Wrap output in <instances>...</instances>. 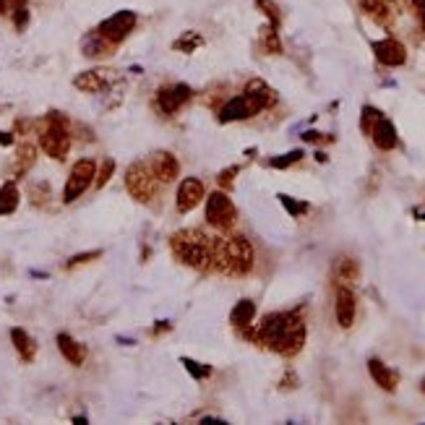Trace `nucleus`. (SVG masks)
<instances>
[{
    "label": "nucleus",
    "instance_id": "obj_6",
    "mask_svg": "<svg viewBox=\"0 0 425 425\" xmlns=\"http://www.w3.org/2000/svg\"><path fill=\"white\" fill-rule=\"evenodd\" d=\"M264 110V102L253 94H238V96H230L222 107H219V123H235V121H248L253 115H258Z\"/></svg>",
    "mask_w": 425,
    "mask_h": 425
},
{
    "label": "nucleus",
    "instance_id": "obj_48",
    "mask_svg": "<svg viewBox=\"0 0 425 425\" xmlns=\"http://www.w3.org/2000/svg\"><path fill=\"white\" fill-rule=\"evenodd\" d=\"M423 29H425V16H423Z\"/></svg>",
    "mask_w": 425,
    "mask_h": 425
},
{
    "label": "nucleus",
    "instance_id": "obj_11",
    "mask_svg": "<svg viewBox=\"0 0 425 425\" xmlns=\"http://www.w3.org/2000/svg\"><path fill=\"white\" fill-rule=\"evenodd\" d=\"M191 94L193 92L188 84H170V87L157 89L154 102H157V110H160L162 115H175L177 110L191 99Z\"/></svg>",
    "mask_w": 425,
    "mask_h": 425
},
{
    "label": "nucleus",
    "instance_id": "obj_15",
    "mask_svg": "<svg viewBox=\"0 0 425 425\" xmlns=\"http://www.w3.org/2000/svg\"><path fill=\"white\" fill-rule=\"evenodd\" d=\"M34 162H37V146L24 138V141H18L16 146V154H13V160L9 162V175L16 180V177H24L29 170L34 167Z\"/></svg>",
    "mask_w": 425,
    "mask_h": 425
},
{
    "label": "nucleus",
    "instance_id": "obj_36",
    "mask_svg": "<svg viewBox=\"0 0 425 425\" xmlns=\"http://www.w3.org/2000/svg\"><path fill=\"white\" fill-rule=\"evenodd\" d=\"M113 172H115V162L113 160H104L102 165H96V175H94L96 188H104V185H107V180L113 177Z\"/></svg>",
    "mask_w": 425,
    "mask_h": 425
},
{
    "label": "nucleus",
    "instance_id": "obj_38",
    "mask_svg": "<svg viewBox=\"0 0 425 425\" xmlns=\"http://www.w3.org/2000/svg\"><path fill=\"white\" fill-rule=\"evenodd\" d=\"M241 172V165H235V167H230V170H222L217 175V183H219V188L222 191H230L233 188V180H235V175Z\"/></svg>",
    "mask_w": 425,
    "mask_h": 425
},
{
    "label": "nucleus",
    "instance_id": "obj_28",
    "mask_svg": "<svg viewBox=\"0 0 425 425\" xmlns=\"http://www.w3.org/2000/svg\"><path fill=\"white\" fill-rule=\"evenodd\" d=\"M201 45H204V37L196 32H185L180 34L175 42H172V50H177V53H185V55H191L193 50H199Z\"/></svg>",
    "mask_w": 425,
    "mask_h": 425
},
{
    "label": "nucleus",
    "instance_id": "obj_9",
    "mask_svg": "<svg viewBox=\"0 0 425 425\" xmlns=\"http://www.w3.org/2000/svg\"><path fill=\"white\" fill-rule=\"evenodd\" d=\"M94 175H96V162L94 160H79L73 165L71 175L65 180V188H63V201L65 204H73L76 199H81L84 193L89 191V185L94 183Z\"/></svg>",
    "mask_w": 425,
    "mask_h": 425
},
{
    "label": "nucleus",
    "instance_id": "obj_42",
    "mask_svg": "<svg viewBox=\"0 0 425 425\" xmlns=\"http://www.w3.org/2000/svg\"><path fill=\"white\" fill-rule=\"evenodd\" d=\"M289 386H292V389H295V386H297V378L292 376V373H289V376L285 378V381H282V384H280V389H289Z\"/></svg>",
    "mask_w": 425,
    "mask_h": 425
},
{
    "label": "nucleus",
    "instance_id": "obj_34",
    "mask_svg": "<svg viewBox=\"0 0 425 425\" xmlns=\"http://www.w3.org/2000/svg\"><path fill=\"white\" fill-rule=\"evenodd\" d=\"M99 256H102V250H89V253H79V256L68 258L65 269H68V272H73V269H81V266H87V264H92V261H96Z\"/></svg>",
    "mask_w": 425,
    "mask_h": 425
},
{
    "label": "nucleus",
    "instance_id": "obj_35",
    "mask_svg": "<svg viewBox=\"0 0 425 425\" xmlns=\"http://www.w3.org/2000/svg\"><path fill=\"white\" fill-rule=\"evenodd\" d=\"M185 365V370L191 373V378H196V381H201V378H209L211 376V365H199L196 360H191V358H183L180 360Z\"/></svg>",
    "mask_w": 425,
    "mask_h": 425
},
{
    "label": "nucleus",
    "instance_id": "obj_16",
    "mask_svg": "<svg viewBox=\"0 0 425 425\" xmlns=\"http://www.w3.org/2000/svg\"><path fill=\"white\" fill-rule=\"evenodd\" d=\"M355 311H358V303H355V292L350 289V285H339L337 287V324L342 329H350L355 324Z\"/></svg>",
    "mask_w": 425,
    "mask_h": 425
},
{
    "label": "nucleus",
    "instance_id": "obj_19",
    "mask_svg": "<svg viewBox=\"0 0 425 425\" xmlns=\"http://www.w3.org/2000/svg\"><path fill=\"white\" fill-rule=\"evenodd\" d=\"M368 370H370V376H373V381H376L384 392H397V386H399V376H397V370H392L389 365H384L378 358H370Z\"/></svg>",
    "mask_w": 425,
    "mask_h": 425
},
{
    "label": "nucleus",
    "instance_id": "obj_31",
    "mask_svg": "<svg viewBox=\"0 0 425 425\" xmlns=\"http://www.w3.org/2000/svg\"><path fill=\"white\" fill-rule=\"evenodd\" d=\"M256 9L264 13L266 18H269V24L272 26H280L282 24V11L277 3H272V0H256Z\"/></svg>",
    "mask_w": 425,
    "mask_h": 425
},
{
    "label": "nucleus",
    "instance_id": "obj_1",
    "mask_svg": "<svg viewBox=\"0 0 425 425\" xmlns=\"http://www.w3.org/2000/svg\"><path fill=\"white\" fill-rule=\"evenodd\" d=\"M253 342L277 355L292 358L305 345V321L300 311L269 313L261 319L258 329H253Z\"/></svg>",
    "mask_w": 425,
    "mask_h": 425
},
{
    "label": "nucleus",
    "instance_id": "obj_5",
    "mask_svg": "<svg viewBox=\"0 0 425 425\" xmlns=\"http://www.w3.org/2000/svg\"><path fill=\"white\" fill-rule=\"evenodd\" d=\"M121 81V73L115 71V68H89V71L79 73L76 79H73V87L84 92V94H104V92H110Z\"/></svg>",
    "mask_w": 425,
    "mask_h": 425
},
{
    "label": "nucleus",
    "instance_id": "obj_13",
    "mask_svg": "<svg viewBox=\"0 0 425 425\" xmlns=\"http://www.w3.org/2000/svg\"><path fill=\"white\" fill-rule=\"evenodd\" d=\"M146 167H149V172L154 175L157 183H172L177 172H180V165H177V160L170 152H154L149 157V162H146Z\"/></svg>",
    "mask_w": 425,
    "mask_h": 425
},
{
    "label": "nucleus",
    "instance_id": "obj_27",
    "mask_svg": "<svg viewBox=\"0 0 425 425\" xmlns=\"http://www.w3.org/2000/svg\"><path fill=\"white\" fill-rule=\"evenodd\" d=\"M261 50H264L266 55H280L282 53V42H280V34H277V26H264L261 29Z\"/></svg>",
    "mask_w": 425,
    "mask_h": 425
},
{
    "label": "nucleus",
    "instance_id": "obj_14",
    "mask_svg": "<svg viewBox=\"0 0 425 425\" xmlns=\"http://www.w3.org/2000/svg\"><path fill=\"white\" fill-rule=\"evenodd\" d=\"M373 55H376V60L381 65L394 68V65H404V60H407V50H404V45H402L399 40L386 37V40L373 42Z\"/></svg>",
    "mask_w": 425,
    "mask_h": 425
},
{
    "label": "nucleus",
    "instance_id": "obj_46",
    "mask_svg": "<svg viewBox=\"0 0 425 425\" xmlns=\"http://www.w3.org/2000/svg\"><path fill=\"white\" fill-rule=\"evenodd\" d=\"M415 217L417 219H425V211H415Z\"/></svg>",
    "mask_w": 425,
    "mask_h": 425
},
{
    "label": "nucleus",
    "instance_id": "obj_29",
    "mask_svg": "<svg viewBox=\"0 0 425 425\" xmlns=\"http://www.w3.org/2000/svg\"><path fill=\"white\" fill-rule=\"evenodd\" d=\"M11 9V16H13V24H16V29L21 32V29H26V24H29V6H26V0H6Z\"/></svg>",
    "mask_w": 425,
    "mask_h": 425
},
{
    "label": "nucleus",
    "instance_id": "obj_3",
    "mask_svg": "<svg viewBox=\"0 0 425 425\" xmlns=\"http://www.w3.org/2000/svg\"><path fill=\"white\" fill-rule=\"evenodd\" d=\"M211 243H214V238H209L204 230H177L170 238V248H172V256L177 261H183L193 269H209Z\"/></svg>",
    "mask_w": 425,
    "mask_h": 425
},
{
    "label": "nucleus",
    "instance_id": "obj_33",
    "mask_svg": "<svg viewBox=\"0 0 425 425\" xmlns=\"http://www.w3.org/2000/svg\"><path fill=\"white\" fill-rule=\"evenodd\" d=\"M29 199H32L34 206H48L50 204V185L48 183H34L29 188Z\"/></svg>",
    "mask_w": 425,
    "mask_h": 425
},
{
    "label": "nucleus",
    "instance_id": "obj_22",
    "mask_svg": "<svg viewBox=\"0 0 425 425\" xmlns=\"http://www.w3.org/2000/svg\"><path fill=\"white\" fill-rule=\"evenodd\" d=\"M113 42H107L104 37H99L96 32L87 34L84 37V42H81V53L87 57H104V55H110L113 53Z\"/></svg>",
    "mask_w": 425,
    "mask_h": 425
},
{
    "label": "nucleus",
    "instance_id": "obj_20",
    "mask_svg": "<svg viewBox=\"0 0 425 425\" xmlns=\"http://www.w3.org/2000/svg\"><path fill=\"white\" fill-rule=\"evenodd\" d=\"M57 350H60V355H63L71 365H84V360H87V347L79 345V342H76L71 334H65V331L57 334Z\"/></svg>",
    "mask_w": 425,
    "mask_h": 425
},
{
    "label": "nucleus",
    "instance_id": "obj_24",
    "mask_svg": "<svg viewBox=\"0 0 425 425\" xmlns=\"http://www.w3.org/2000/svg\"><path fill=\"white\" fill-rule=\"evenodd\" d=\"M18 201H21V193H18V185L13 180L0 188V217H9L18 209Z\"/></svg>",
    "mask_w": 425,
    "mask_h": 425
},
{
    "label": "nucleus",
    "instance_id": "obj_12",
    "mask_svg": "<svg viewBox=\"0 0 425 425\" xmlns=\"http://www.w3.org/2000/svg\"><path fill=\"white\" fill-rule=\"evenodd\" d=\"M204 196H206V188H204V183H201L199 177H185V180H180V185H177V196H175L177 211H180V214L193 211V209L201 204Z\"/></svg>",
    "mask_w": 425,
    "mask_h": 425
},
{
    "label": "nucleus",
    "instance_id": "obj_21",
    "mask_svg": "<svg viewBox=\"0 0 425 425\" xmlns=\"http://www.w3.org/2000/svg\"><path fill=\"white\" fill-rule=\"evenodd\" d=\"M11 342H13V347H16L18 358L24 363H32L34 355H37V342H34L29 334H26L21 326H16V329H11Z\"/></svg>",
    "mask_w": 425,
    "mask_h": 425
},
{
    "label": "nucleus",
    "instance_id": "obj_47",
    "mask_svg": "<svg viewBox=\"0 0 425 425\" xmlns=\"http://www.w3.org/2000/svg\"><path fill=\"white\" fill-rule=\"evenodd\" d=\"M423 394H425V378H423Z\"/></svg>",
    "mask_w": 425,
    "mask_h": 425
},
{
    "label": "nucleus",
    "instance_id": "obj_8",
    "mask_svg": "<svg viewBox=\"0 0 425 425\" xmlns=\"http://www.w3.org/2000/svg\"><path fill=\"white\" fill-rule=\"evenodd\" d=\"M157 180L154 175L149 172L146 165H131L128 172H126V191L131 193V199L138 201V204H149L154 199V193H157Z\"/></svg>",
    "mask_w": 425,
    "mask_h": 425
},
{
    "label": "nucleus",
    "instance_id": "obj_44",
    "mask_svg": "<svg viewBox=\"0 0 425 425\" xmlns=\"http://www.w3.org/2000/svg\"><path fill=\"white\" fill-rule=\"evenodd\" d=\"M172 324L170 321H162V324H154V334H160V331H165V329H170Z\"/></svg>",
    "mask_w": 425,
    "mask_h": 425
},
{
    "label": "nucleus",
    "instance_id": "obj_17",
    "mask_svg": "<svg viewBox=\"0 0 425 425\" xmlns=\"http://www.w3.org/2000/svg\"><path fill=\"white\" fill-rule=\"evenodd\" d=\"M360 9L381 26H392L394 18H397V3L394 0H360Z\"/></svg>",
    "mask_w": 425,
    "mask_h": 425
},
{
    "label": "nucleus",
    "instance_id": "obj_49",
    "mask_svg": "<svg viewBox=\"0 0 425 425\" xmlns=\"http://www.w3.org/2000/svg\"><path fill=\"white\" fill-rule=\"evenodd\" d=\"M0 110H3V107H0Z\"/></svg>",
    "mask_w": 425,
    "mask_h": 425
},
{
    "label": "nucleus",
    "instance_id": "obj_4",
    "mask_svg": "<svg viewBox=\"0 0 425 425\" xmlns=\"http://www.w3.org/2000/svg\"><path fill=\"white\" fill-rule=\"evenodd\" d=\"M71 121L65 118L63 113H53L45 115V121H40V146L42 152L48 154L50 160L63 162L71 152Z\"/></svg>",
    "mask_w": 425,
    "mask_h": 425
},
{
    "label": "nucleus",
    "instance_id": "obj_7",
    "mask_svg": "<svg viewBox=\"0 0 425 425\" xmlns=\"http://www.w3.org/2000/svg\"><path fill=\"white\" fill-rule=\"evenodd\" d=\"M235 217H238V211H235L233 199H230L222 188L214 193H209V199H206V222L209 225L217 227V230H230V227L235 225Z\"/></svg>",
    "mask_w": 425,
    "mask_h": 425
},
{
    "label": "nucleus",
    "instance_id": "obj_40",
    "mask_svg": "<svg viewBox=\"0 0 425 425\" xmlns=\"http://www.w3.org/2000/svg\"><path fill=\"white\" fill-rule=\"evenodd\" d=\"M407 6L415 11L417 16H425V0H407Z\"/></svg>",
    "mask_w": 425,
    "mask_h": 425
},
{
    "label": "nucleus",
    "instance_id": "obj_37",
    "mask_svg": "<svg viewBox=\"0 0 425 425\" xmlns=\"http://www.w3.org/2000/svg\"><path fill=\"white\" fill-rule=\"evenodd\" d=\"M381 118V113H378L376 107H363V115H360V128H363V133H370V128L376 126V121Z\"/></svg>",
    "mask_w": 425,
    "mask_h": 425
},
{
    "label": "nucleus",
    "instance_id": "obj_41",
    "mask_svg": "<svg viewBox=\"0 0 425 425\" xmlns=\"http://www.w3.org/2000/svg\"><path fill=\"white\" fill-rule=\"evenodd\" d=\"M13 141H16L13 131H11V133H3V131H0V146H11Z\"/></svg>",
    "mask_w": 425,
    "mask_h": 425
},
{
    "label": "nucleus",
    "instance_id": "obj_25",
    "mask_svg": "<svg viewBox=\"0 0 425 425\" xmlns=\"http://www.w3.org/2000/svg\"><path fill=\"white\" fill-rule=\"evenodd\" d=\"M334 277H337L339 285H353L360 277V266L353 258H339L337 266H334Z\"/></svg>",
    "mask_w": 425,
    "mask_h": 425
},
{
    "label": "nucleus",
    "instance_id": "obj_30",
    "mask_svg": "<svg viewBox=\"0 0 425 425\" xmlns=\"http://www.w3.org/2000/svg\"><path fill=\"white\" fill-rule=\"evenodd\" d=\"M277 199H280V204L287 209L292 217H303V214H308V209H311L308 201H297V199H292V196H287V193H280Z\"/></svg>",
    "mask_w": 425,
    "mask_h": 425
},
{
    "label": "nucleus",
    "instance_id": "obj_45",
    "mask_svg": "<svg viewBox=\"0 0 425 425\" xmlns=\"http://www.w3.org/2000/svg\"><path fill=\"white\" fill-rule=\"evenodd\" d=\"M6 11H9V3H6V0H0V13H6Z\"/></svg>",
    "mask_w": 425,
    "mask_h": 425
},
{
    "label": "nucleus",
    "instance_id": "obj_26",
    "mask_svg": "<svg viewBox=\"0 0 425 425\" xmlns=\"http://www.w3.org/2000/svg\"><path fill=\"white\" fill-rule=\"evenodd\" d=\"M245 94H253L258 96L261 102H264V107H272V104H277V92L274 89H269V84L261 79H250L248 84H245Z\"/></svg>",
    "mask_w": 425,
    "mask_h": 425
},
{
    "label": "nucleus",
    "instance_id": "obj_23",
    "mask_svg": "<svg viewBox=\"0 0 425 425\" xmlns=\"http://www.w3.org/2000/svg\"><path fill=\"white\" fill-rule=\"evenodd\" d=\"M253 316H256V303L245 297V300H238V303H235L233 313H230V324H233L235 329H245V326H250Z\"/></svg>",
    "mask_w": 425,
    "mask_h": 425
},
{
    "label": "nucleus",
    "instance_id": "obj_2",
    "mask_svg": "<svg viewBox=\"0 0 425 425\" xmlns=\"http://www.w3.org/2000/svg\"><path fill=\"white\" fill-rule=\"evenodd\" d=\"M253 245L243 235H230V238H214L211 243V264L209 269L225 272L230 277H243L253 269Z\"/></svg>",
    "mask_w": 425,
    "mask_h": 425
},
{
    "label": "nucleus",
    "instance_id": "obj_39",
    "mask_svg": "<svg viewBox=\"0 0 425 425\" xmlns=\"http://www.w3.org/2000/svg\"><path fill=\"white\" fill-rule=\"evenodd\" d=\"M303 141H331V136H324V133H319V131H305Z\"/></svg>",
    "mask_w": 425,
    "mask_h": 425
},
{
    "label": "nucleus",
    "instance_id": "obj_32",
    "mask_svg": "<svg viewBox=\"0 0 425 425\" xmlns=\"http://www.w3.org/2000/svg\"><path fill=\"white\" fill-rule=\"evenodd\" d=\"M303 157H305L303 149H295V152H287V154H282V157H274V160H269V167H274V170L292 167V165H295V162H300Z\"/></svg>",
    "mask_w": 425,
    "mask_h": 425
},
{
    "label": "nucleus",
    "instance_id": "obj_43",
    "mask_svg": "<svg viewBox=\"0 0 425 425\" xmlns=\"http://www.w3.org/2000/svg\"><path fill=\"white\" fill-rule=\"evenodd\" d=\"M201 423L204 425H222L225 420H219V417H201Z\"/></svg>",
    "mask_w": 425,
    "mask_h": 425
},
{
    "label": "nucleus",
    "instance_id": "obj_18",
    "mask_svg": "<svg viewBox=\"0 0 425 425\" xmlns=\"http://www.w3.org/2000/svg\"><path fill=\"white\" fill-rule=\"evenodd\" d=\"M370 136H373V144H376L381 152L394 149L397 141H399V138H397V128H394V123L389 121V118H384V115H381V118L376 121V126L370 128Z\"/></svg>",
    "mask_w": 425,
    "mask_h": 425
},
{
    "label": "nucleus",
    "instance_id": "obj_10",
    "mask_svg": "<svg viewBox=\"0 0 425 425\" xmlns=\"http://www.w3.org/2000/svg\"><path fill=\"white\" fill-rule=\"evenodd\" d=\"M133 26H136V13H133V11H118V13H113L110 18H104L94 32L99 34V37H104L107 42H113V45H121V42L133 32Z\"/></svg>",
    "mask_w": 425,
    "mask_h": 425
}]
</instances>
